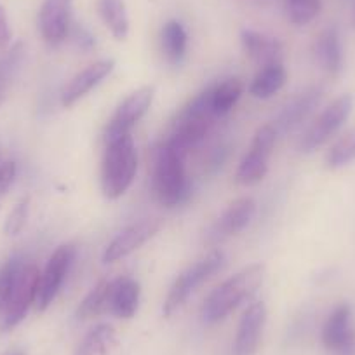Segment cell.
Wrapping results in <instances>:
<instances>
[{"label":"cell","instance_id":"8fae6325","mask_svg":"<svg viewBox=\"0 0 355 355\" xmlns=\"http://www.w3.org/2000/svg\"><path fill=\"white\" fill-rule=\"evenodd\" d=\"M162 227L164 221L160 218H145V220H139L125 227L107 245L103 252V263H115L128 258L129 254L138 251L141 245H145L150 239L155 237L162 230Z\"/></svg>","mask_w":355,"mask_h":355},{"label":"cell","instance_id":"5bb4252c","mask_svg":"<svg viewBox=\"0 0 355 355\" xmlns=\"http://www.w3.org/2000/svg\"><path fill=\"white\" fill-rule=\"evenodd\" d=\"M114 68L115 60H100L85 67L75 77H71V80L63 87V91H61V105L67 108L73 107L77 101L87 96L96 85H100L114 71Z\"/></svg>","mask_w":355,"mask_h":355},{"label":"cell","instance_id":"f1b7e54d","mask_svg":"<svg viewBox=\"0 0 355 355\" xmlns=\"http://www.w3.org/2000/svg\"><path fill=\"white\" fill-rule=\"evenodd\" d=\"M23 265L25 263L21 261V258H11L0 268V313L4 312L6 305H8L9 298H11V293L15 289Z\"/></svg>","mask_w":355,"mask_h":355},{"label":"cell","instance_id":"74e56055","mask_svg":"<svg viewBox=\"0 0 355 355\" xmlns=\"http://www.w3.org/2000/svg\"><path fill=\"white\" fill-rule=\"evenodd\" d=\"M0 166H2V164H0Z\"/></svg>","mask_w":355,"mask_h":355},{"label":"cell","instance_id":"7a4b0ae2","mask_svg":"<svg viewBox=\"0 0 355 355\" xmlns=\"http://www.w3.org/2000/svg\"><path fill=\"white\" fill-rule=\"evenodd\" d=\"M187 153L180 152L169 141L164 143L155 153L152 187L155 199L164 207H176L190 193V183L185 169Z\"/></svg>","mask_w":355,"mask_h":355},{"label":"cell","instance_id":"52a82bcc","mask_svg":"<svg viewBox=\"0 0 355 355\" xmlns=\"http://www.w3.org/2000/svg\"><path fill=\"white\" fill-rule=\"evenodd\" d=\"M277 129L272 124L258 128L252 138L251 148L239 164L237 174H235L239 185L252 187L263 182V178L268 173V162H270V155L277 141Z\"/></svg>","mask_w":355,"mask_h":355},{"label":"cell","instance_id":"3957f363","mask_svg":"<svg viewBox=\"0 0 355 355\" xmlns=\"http://www.w3.org/2000/svg\"><path fill=\"white\" fill-rule=\"evenodd\" d=\"M138 171V153L131 135L107 141L101 162V190L110 200L119 199L131 189Z\"/></svg>","mask_w":355,"mask_h":355},{"label":"cell","instance_id":"2e32d148","mask_svg":"<svg viewBox=\"0 0 355 355\" xmlns=\"http://www.w3.org/2000/svg\"><path fill=\"white\" fill-rule=\"evenodd\" d=\"M141 286L128 275L108 281V313L117 319H132L139 309Z\"/></svg>","mask_w":355,"mask_h":355},{"label":"cell","instance_id":"ffe728a7","mask_svg":"<svg viewBox=\"0 0 355 355\" xmlns=\"http://www.w3.org/2000/svg\"><path fill=\"white\" fill-rule=\"evenodd\" d=\"M256 214V200L252 197H241V199L234 200L214 225V235L220 239L234 237V235L241 234L245 227L252 221Z\"/></svg>","mask_w":355,"mask_h":355},{"label":"cell","instance_id":"1f68e13d","mask_svg":"<svg viewBox=\"0 0 355 355\" xmlns=\"http://www.w3.org/2000/svg\"><path fill=\"white\" fill-rule=\"evenodd\" d=\"M16 180V164L12 160H8L0 166V202L8 196L9 189L12 187Z\"/></svg>","mask_w":355,"mask_h":355},{"label":"cell","instance_id":"836d02e7","mask_svg":"<svg viewBox=\"0 0 355 355\" xmlns=\"http://www.w3.org/2000/svg\"><path fill=\"white\" fill-rule=\"evenodd\" d=\"M333 355H355V341L354 343L347 345V347H343L341 350H338L336 354H333Z\"/></svg>","mask_w":355,"mask_h":355},{"label":"cell","instance_id":"7402d4cb","mask_svg":"<svg viewBox=\"0 0 355 355\" xmlns=\"http://www.w3.org/2000/svg\"><path fill=\"white\" fill-rule=\"evenodd\" d=\"M160 42H162V53L167 63L174 64V67L183 63L187 49H189V35L182 23L176 19L167 21L162 28Z\"/></svg>","mask_w":355,"mask_h":355},{"label":"cell","instance_id":"30bf717a","mask_svg":"<svg viewBox=\"0 0 355 355\" xmlns=\"http://www.w3.org/2000/svg\"><path fill=\"white\" fill-rule=\"evenodd\" d=\"M155 98V87L145 85V87L136 89L135 93L129 94L124 101L117 107L115 114L112 115L110 122L105 131V141L121 138L124 135H131V129L141 121L150 110Z\"/></svg>","mask_w":355,"mask_h":355},{"label":"cell","instance_id":"e0dca14e","mask_svg":"<svg viewBox=\"0 0 355 355\" xmlns=\"http://www.w3.org/2000/svg\"><path fill=\"white\" fill-rule=\"evenodd\" d=\"M355 341V327L352 322V306L340 303L327 315L322 327V345L331 354H336L347 345Z\"/></svg>","mask_w":355,"mask_h":355},{"label":"cell","instance_id":"4316f807","mask_svg":"<svg viewBox=\"0 0 355 355\" xmlns=\"http://www.w3.org/2000/svg\"><path fill=\"white\" fill-rule=\"evenodd\" d=\"M355 160V128L345 132L329 148L326 155V164L329 169H340Z\"/></svg>","mask_w":355,"mask_h":355},{"label":"cell","instance_id":"ac0fdd59","mask_svg":"<svg viewBox=\"0 0 355 355\" xmlns=\"http://www.w3.org/2000/svg\"><path fill=\"white\" fill-rule=\"evenodd\" d=\"M241 42L242 47H244V53L254 63H258L259 67H265V64L272 63H282L284 46L275 37L245 28L241 32Z\"/></svg>","mask_w":355,"mask_h":355},{"label":"cell","instance_id":"44dd1931","mask_svg":"<svg viewBox=\"0 0 355 355\" xmlns=\"http://www.w3.org/2000/svg\"><path fill=\"white\" fill-rule=\"evenodd\" d=\"M288 80V71H286L282 63H272L265 64L258 70L254 78L249 85V94L256 100H268V98L275 96L286 85Z\"/></svg>","mask_w":355,"mask_h":355},{"label":"cell","instance_id":"ba28073f","mask_svg":"<svg viewBox=\"0 0 355 355\" xmlns=\"http://www.w3.org/2000/svg\"><path fill=\"white\" fill-rule=\"evenodd\" d=\"M75 245L63 244L51 254L44 272H40L39 288H37L35 296V309L37 312H44L51 306V303L56 300L68 272L75 261Z\"/></svg>","mask_w":355,"mask_h":355},{"label":"cell","instance_id":"cb8c5ba5","mask_svg":"<svg viewBox=\"0 0 355 355\" xmlns=\"http://www.w3.org/2000/svg\"><path fill=\"white\" fill-rule=\"evenodd\" d=\"M244 93V82L237 77H232L211 87V105L216 117H223L237 105Z\"/></svg>","mask_w":355,"mask_h":355},{"label":"cell","instance_id":"e575fe53","mask_svg":"<svg viewBox=\"0 0 355 355\" xmlns=\"http://www.w3.org/2000/svg\"><path fill=\"white\" fill-rule=\"evenodd\" d=\"M2 96L4 94H2V77H0V103H2Z\"/></svg>","mask_w":355,"mask_h":355},{"label":"cell","instance_id":"f546056e","mask_svg":"<svg viewBox=\"0 0 355 355\" xmlns=\"http://www.w3.org/2000/svg\"><path fill=\"white\" fill-rule=\"evenodd\" d=\"M30 214V197H23L21 200H18L15 207L11 209V213L8 214L4 223V234L8 237H16L23 232L25 228L26 220H28Z\"/></svg>","mask_w":355,"mask_h":355},{"label":"cell","instance_id":"8d00e7d4","mask_svg":"<svg viewBox=\"0 0 355 355\" xmlns=\"http://www.w3.org/2000/svg\"><path fill=\"white\" fill-rule=\"evenodd\" d=\"M16 355H23V354H16Z\"/></svg>","mask_w":355,"mask_h":355},{"label":"cell","instance_id":"8992f818","mask_svg":"<svg viewBox=\"0 0 355 355\" xmlns=\"http://www.w3.org/2000/svg\"><path fill=\"white\" fill-rule=\"evenodd\" d=\"M354 96L352 94H341L336 100L331 101L319 115L312 121L305 135L300 138L298 150L302 153H312L326 145L350 117L354 110Z\"/></svg>","mask_w":355,"mask_h":355},{"label":"cell","instance_id":"603a6c76","mask_svg":"<svg viewBox=\"0 0 355 355\" xmlns=\"http://www.w3.org/2000/svg\"><path fill=\"white\" fill-rule=\"evenodd\" d=\"M98 12L114 39L125 40L129 35V15L124 0H98Z\"/></svg>","mask_w":355,"mask_h":355},{"label":"cell","instance_id":"83f0119b","mask_svg":"<svg viewBox=\"0 0 355 355\" xmlns=\"http://www.w3.org/2000/svg\"><path fill=\"white\" fill-rule=\"evenodd\" d=\"M288 19L296 26L309 25L319 16L322 0H284Z\"/></svg>","mask_w":355,"mask_h":355},{"label":"cell","instance_id":"7c38bea8","mask_svg":"<svg viewBox=\"0 0 355 355\" xmlns=\"http://www.w3.org/2000/svg\"><path fill=\"white\" fill-rule=\"evenodd\" d=\"M73 15V0H44L39 11V30L49 46L56 47L68 39Z\"/></svg>","mask_w":355,"mask_h":355},{"label":"cell","instance_id":"484cf974","mask_svg":"<svg viewBox=\"0 0 355 355\" xmlns=\"http://www.w3.org/2000/svg\"><path fill=\"white\" fill-rule=\"evenodd\" d=\"M101 313H108V281H101L87 293L77 309V319L89 320Z\"/></svg>","mask_w":355,"mask_h":355},{"label":"cell","instance_id":"d6986e66","mask_svg":"<svg viewBox=\"0 0 355 355\" xmlns=\"http://www.w3.org/2000/svg\"><path fill=\"white\" fill-rule=\"evenodd\" d=\"M315 61L329 77H340L343 71V44H341L340 32L334 26H329L317 37L313 46Z\"/></svg>","mask_w":355,"mask_h":355},{"label":"cell","instance_id":"d4e9b609","mask_svg":"<svg viewBox=\"0 0 355 355\" xmlns=\"http://www.w3.org/2000/svg\"><path fill=\"white\" fill-rule=\"evenodd\" d=\"M115 343V329L110 324H98L84 336L75 355H105Z\"/></svg>","mask_w":355,"mask_h":355},{"label":"cell","instance_id":"4fadbf2b","mask_svg":"<svg viewBox=\"0 0 355 355\" xmlns=\"http://www.w3.org/2000/svg\"><path fill=\"white\" fill-rule=\"evenodd\" d=\"M324 100V89L320 85H313V87L305 89L303 93L288 101L282 112L279 114L277 122H275V129L277 132L288 135V132L296 131L302 124H305L313 112L319 108V105Z\"/></svg>","mask_w":355,"mask_h":355},{"label":"cell","instance_id":"9c48e42d","mask_svg":"<svg viewBox=\"0 0 355 355\" xmlns=\"http://www.w3.org/2000/svg\"><path fill=\"white\" fill-rule=\"evenodd\" d=\"M39 277L40 270L37 265H23L21 272L18 275L15 289L11 293L8 305H6L4 312H2V329L11 331L21 322L28 313L30 306L35 305L37 288H39Z\"/></svg>","mask_w":355,"mask_h":355},{"label":"cell","instance_id":"d6a6232c","mask_svg":"<svg viewBox=\"0 0 355 355\" xmlns=\"http://www.w3.org/2000/svg\"><path fill=\"white\" fill-rule=\"evenodd\" d=\"M11 26H9V19H8V12L6 9L0 6V51L6 49L11 42Z\"/></svg>","mask_w":355,"mask_h":355},{"label":"cell","instance_id":"6da1fadb","mask_svg":"<svg viewBox=\"0 0 355 355\" xmlns=\"http://www.w3.org/2000/svg\"><path fill=\"white\" fill-rule=\"evenodd\" d=\"M265 279V265L252 263L241 272L228 277L211 291L202 305V320L206 324H216L228 313L234 312L242 302L251 298Z\"/></svg>","mask_w":355,"mask_h":355},{"label":"cell","instance_id":"d590c367","mask_svg":"<svg viewBox=\"0 0 355 355\" xmlns=\"http://www.w3.org/2000/svg\"><path fill=\"white\" fill-rule=\"evenodd\" d=\"M354 23H355V15H354Z\"/></svg>","mask_w":355,"mask_h":355},{"label":"cell","instance_id":"5b68a950","mask_svg":"<svg viewBox=\"0 0 355 355\" xmlns=\"http://www.w3.org/2000/svg\"><path fill=\"white\" fill-rule=\"evenodd\" d=\"M225 252L220 249H214V251L207 252L206 256L199 258L197 261H193L192 265L187 266L182 274L178 275L176 281L171 286L169 293H167V298L164 302L162 312L164 315L169 317L174 312L182 309L187 303V300L207 281V279L213 277L216 272H220L225 266Z\"/></svg>","mask_w":355,"mask_h":355},{"label":"cell","instance_id":"277c9868","mask_svg":"<svg viewBox=\"0 0 355 355\" xmlns=\"http://www.w3.org/2000/svg\"><path fill=\"white\" fill-rule=\"evenodd\" d=\"M214 119L218 117L211 105V87H207L180 112L167 141L176 146L180 152L189 153V150L199 145L209 135Z\"/></svg>","mask_w":355,"mask_h":355},{"label":"cell","instance_id":"4dcf8cb0","mask_svg":"<svg viewBox=\"0 0 355 355\" xmlns=\"http://www.w3.org/2000/svg\"><path fill=\"white\" fill-rule=\"evenodd\" d=\"M68 37H70L71 42L75 44V47L80 51H91L96 46V39H94L93 33L82 25H71Z\"/></svg>","mask_w":355,"mask_h":355},{"label":"cell","instance_id":"9a60e30c","mask_svg":"<svg viewBox=\"0 0 355 355\" xmlns=\"http://www.w3.org/2000/svg\"><path fill=\"white\" fill-rule=\"evenodd\" d=\"M266 324V306L263 302L251 303L242 313L234 341V355H252L258 350Z\"/></svg>","mask_w":355,"mask_h":355}]
</instances>
